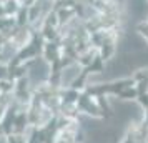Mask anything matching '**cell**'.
I'll return each mask as SVG.
<instances>
[{"mask_svg":"<svg viewBox=\"0 0 148 143\" xmlns=\"http://www.w3.org/2000/svg\"><path fill=\"white\" fill-rule=\"evenodd\" d=\"M0 143H3V142H0Z\"/></svg>","mask_w":148,"mask_h":143,"instance_id":"1","label":"cell"}]
</instances>
